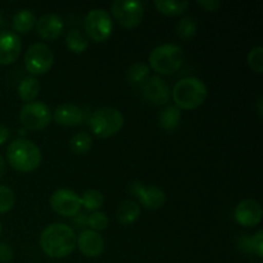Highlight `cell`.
I'll return each mask as SVG.
<instances>
[{
  "label": "cell",
  "instance_id": "6",
  "mask_svg": "<svg viewBox=\"0 0 263 263\" xmlns=\"http://www.w3.org/2000/svg\"><path fill=\"white\" fill-rule=\"evenodd\" d=\"M84 28L90 39L103 43L112 35L113 21L109 13L100 8L89 10L84 20Z\"/></svg>",
  "mask_w": 263,
  "mask_h": 263
},
{
  "label": "cell",
  "instance_id": "11",
  "mask_svg": "<svg viewBox=\"0 0 263 263\" xmlns=\"http://www.w3.org/2000/svg\"><path fill=\"white\" fill-rule=\"evenodd\" d=\"M131 193L140 200L141 205L152 211L162 208L166 203V194L163 190L154 185L144 186L141 182L135 181L131 185Z\"/></svg>",
  "mask_w": 263,
  "mask_h": 263
},
{
  "label": "cell",
  "instance_id": "10",
  "mask_svg": "<svg viewBox=\"0 0 263 263\" xmlns=\"http://www.w3.org/2000/svg\"><path fill=\"white\" fill-rule=\"evenodd\" d=\"M50 207L58 215L64 217H73L81 210V199L69 189H58L50 195Z\"/></svg>",
  "mask_w": 263,
  "mask_h": 263
},
{
  "label": "cell",
  "instance_id": "32",
  "mask_svg": "<svg viewBox=\"0 0 263 263\" xmlns=\"http://www.w3.org/2000/svg\"><path fill=\"white\" fill-rule=\"evenodd\" d=\"M13 258V249L9 244L0 241V263H8Z\"/></svg>",
  "mask_w": 263,
  "mask_h": 263
},
{
  "label": "cell",
  "instance_id": "31",
  "mask_svg": "<svg viewBox=\"0 0 263 263\" xmlns=\"http://www.w3.org/2000/svg\"><path fill=\"white\" fill-rule=\"evenodd\" d=\"M251 243H252V253L257 254L259 258L263 257V231L259 230L251 236Z\"/></svg>",
  "mask_w": 263,
  "mask_h": 263
},
{
  "label": "cell",
  "instance_id": "18",
  "mask_svg": "<svg viewBox=\"0 0 263 263\" xmlns=\"http://www.w3.org/2000/svg\"><path fill=\"white\" fill-rule=\"evenodd\" d=\"M140 205L138 204L134 200H123L117 208V212H116V217H117V221L123 226L133 225L140 217Z\"/></svg>",
  "mask_w": 263,
  "mask_h": 263
},
{
  "label": "cell",
  "instance_id": "9",
  "mask_svg": "<svg viewBox=\"0 0 263 263\" xmlns=\"http://www.w3.org/2000/svg\"><path fill=\"white\" fill-rule=\"evenodd\" d=\"M20 120L26 128L43 130L50 123L51 110L45 103L33 100L23 105L20 112Z\"/></svg>",
  "mask_w": 263,
  "mask_h": 263
},
{
  "label": "cell",
  "instance_id": "33",
  "mask_svg": "<svg viewBox=\"0 0 263 263\" xmlns=\"http://www.w3.org/2000/svg\"><path fill=\"white\" fill-rule=\"evenodd\" d=\"M197 4L204 10H207V12H213V10H217L221 7L220 0H198Z\"/></svg>",
  "mask_w": 263,
  "mask_h": 263
},
{
  "label": "cell",
  "instance_id": "4",
  "mask_svg": "<svg viewBox=\"0 0 263 263\" xmlns=\"http://www.w3.org/2000/svg\"><path fill=\"white\" fill-rule=\"evenodd\" d=\"M184 63V51L175 44H162L153 49L149 55V64L161 74H172L181 68Z\"/></svg>",
  "mask_w": 263,
  "mask_h": 263
},
{
  "label": "cell",
  "instance_id": "22",
  "mask_svg": "<svg viewBox=\"0 0 263 263\" xmlns=\"http://www.w3.org/2000/svg\"><path fill=\"white\" fill-rule=\"evenodd\" d=\"M158 121L162 128L167 131H174L179 127L180 121H181V112L176 105H170L162 110Z\"/></svg>",
  "mask_w": 263,
  "mask_h": 263
},
{
  "label": "cell",
  "instance_id": "35",
  "mask_svg": "<svg viewBox=\"0 0 263 263\" xmlns=\"http://www.w3.org/2000/svg\"><path fill=\"white\" fill-rule=\"evenodd\" d=\"M9 136H10L9 128H8L5 125H3V123H0V146H2L3 144L7 143Z\"/></svg>",
  "mask_w": 263,
  "mask_h": 263
},
{
  "label": "cell",
  "instance_id": "14",
  "mask_svg": "<svg viewBox=\"0 0 263 263\" xmlns=\"http://www.w3.org/2000/svg\"><path fill=\"white\" fill-rule=\"evenodd\" d=\"M22 51V41L14 31H0V64L14 63Z\"/></svg>",
  "mask_w": 263,
  "mask_h": 263
},
{
  "label": "cell",
  "instance_id": "24",
  "mask_svg": "<svg viewBox=\"0 0 263 263\" xmlns=\"http://www.w3.org/2000/svg\"><path fill=\"white\" fill-rule=\"evenodd\" d=\"M81 199V205L89 211H98L103 204H104V195L95 189H89L84 192Z\"/></svg>",
  "mask_w": 263,
  "mask_h": 263
},
{
  "label": "cell",
  "instance_id": "12",
  "mask_svg": "<svg viewBox=\"0 0 263 263\" xmlns=\"http://www.w3.org/2000/svg\"><path fill=\"white\" fill-rule=\"evenodd\" d=\"M141 94L149 103L156 105H163L171 97V90L162 77L149 76L141 84Z\"/></svg>",
  "mask_w": 263,
  "mask_h": 263
},
{
  "label": "cell",
  "instance_id": "2",
  "mask_svg": "<svg viewBox=\"0 0 263 263\" xmlns=\"http://www.w3.org/2000/svg\"><path fill=\"white\" fill-rule=\"evenodd\" d=\"M8 163L20 172H32L40 166L43 154L40 148L27 139H15L7 148Z\"/></svg>",
  "mask_w": 263,
  "mask_h": 263
},
{
  "label": "cell",
  "instance_id": "27",
  "mask_svg": "<svg viewBox=\"0 0 263 263\" xmlns=\"http://www.w3.org/2000/svg\"><path fill=\"white\" fill-rule=\"evenodd\" d=\"M197 31H198V25L197 22H195L194 18L192 17L181 18L176 26L177 36L181 39H185V40H189V39L194 37Z\"/></svg>",
  "mask_w": 263,
  "mask_h": 263
},
{
  "label": "cell",
  "instance_id": "1",
  "mask_svg": "<svg viewBox=\"0 0 263 263\" xmlns=\"http://www.w3.org/2000/svg\"><path fill=\"white\" fill-rule=\"evenodd\" d=\"M76 234L66 223H51L40 234V247L50 258H64L76 248Z\"/></svg>",
  "mask_w": 263,
  "mask_h": 263
},
{
  "label": "cell",
  "instance_id": "36",
  "mask_svg": "<svg viewBox=\"0 0 263 263\" xmlns=\"http://www.w3.org/2000/svg\"><path fill=\"white\" fill-rule=\"evenodd\" d=\"M73 223H76L77 228H85V226H87V216L77 213L76 216H73Z\"/></svg>",
  "mask_w": 263,
  "mask_h": 263
},
{
  "label": "cell",
  "instance_id": "34",
  "mask_svg": "<svg viewBox=\"0 0 263 263\" xmlns=\"http://www.w3.org/2000/svg\"><path fill=\"white\" fill-rule=\"evenodd\" d=\"M238 247L240 251L246 252V253H252V243H251V236L243 235L240 236L238 241Z\"/></svg>",
  "mask_w": 263,
  "mask_h": 263
},
{
  "label": "cell",
  "instance_id": "7",
  "mask_svg": "<svg viewBox=\"0 0 263 263\" xmlns=\"http://www.w3.org/2000/svg\"><path fill=\"white\" fill-rule=\"evenodd\" d=\"M54 63L51 49L44 43H36L28 46L25 54V67L31 74H44L50 71Z\"/></svg>",
  "mask_w": 263,
  "mask_h": 263
},
{
  "label": "cell",
  "instance_id": "21",
  "mask_svg": "<svg viewBox=\"0 0 263 263\" xmlns=\"http://www.w3.org/2000/svg\"><path fill=\"white\" fill-rule=\"evenodd\" d=\"M154 5L163 14L176 17V15L182 14L187 9L189 2L186 0H156Z\"/></svg>",
  "mask_w": 263,
  "mask_h": 263
},
{
  "label": "cell",
  "instance_id": "26",
  "mask_svg": "<svg viewBox=\"0 0 263 263\" xmlns=\"http://www.w3.org/2000/svg\"><path fill=\"white\" fill-rule=\"evenodd\" d=\"M149 72H151V68H149L148 64H133L127 71V81L133 85H141L149 77Z\"/></svg>",
  "mask_w": 263,
  "mask_h": 263
},
{
  "label": "cell",
  "instance_id": "38",
  "mask_svg": "<svg viewBox=\"0 0 263 263\" xmlns=\"http://www.w3.org/2000/svg\"><path fill=\"white\" fill-rule=\"evenodd\" d=\"M258 109H259V115L262 116V98H259V100H258Z\"/></svg>",
  "mask_w": 263,
  "mask_h": 263
},
{
  "label": "cell",
  "instance_id": "23",
  "mask_svg": "<svg viewBox=\"0 0 263 263\" xmlns=\"http://www.w3.org/2000/svg\"><path fill=\"white\" fill-rule=\"evenodd\" d=\"M66 46L74 54H82L89 48L86 36L79 30H71L66 35Z\"/></svg>",
  "mask_w": 263,
  "mask_h": 263
},
{
  "label": "cell",
  "instance_id": "29",
  "mask_svg": "<svg viewBox=\"0 0 263 263\" xmlns=\"http://www.w3.org/2000/svg\"><path fill=\"white\" fill-rule=\"evenodd\" d=\"M109 225V218L104 212L100 211H95L90 216H87V226L91 229L92 231H103L108 228Z\"/></svg>",
  "mask_w": 263,
  "mask_h": 263
},
{
  "label": "cell",
  "instance_id": "3",
  "mask_svg": "<svg viewBox=\"0 0 263 263\" xmlns=\"http://www.w3.org/2000/svg\"><path fill=\"white\" fill-rule=\"evenodd\" d=\"M208 90L204 82L197 77H186L177 82L172 89V99L177 108L195 109L204 103Z\"/></svg>",
  "mask_w": 263,
  "mask_h": 263
},
{
  "label": "cell",
  "instance_id": "37",
  "mask_svg": "<svg viewBox=\"0 0 263 263\" xmlns=\"http://www.w3.org/2000/svg\"><path fill=\"white\" fill-rule=\"evenodd\" d=\"M4 174H5V161L4 158H3L2 154H0V179L4 176Z\"/></svg>",
  "mask_w": 263,
  "mask_h": 263
},
{
  "label": "cell",
  "instance_id": "8",
  "mask_svg": "<svg viewBox=\"0 0 263 263\" xmlns=\"http://www.w3.org/2000/svg\"><path fill=\"white\" fill-rule=\"evenodd\" d=\"M110 12L122 27L136 28L140 25L144 14V7L141 2L133 0H116L110 5Z\"/></svg>",
  "mask_w": 263,
  "mask_h": 263
},
{
  "label": "cell",
  "instance_id": "15",
  "mask_svg": "<svg viewBox=\"0 0 263 263\" xmlns=\"http://www.w3.org/2000/svg\"><path fill=\"white\" fill-rule=\"evenodd\" d=\"M35 30L44 40H55L63 33L64 22L61 15L55 13H46L36 21Z\"/></svg>",
  "mask_w": 263,
  "mask_h": 263
},
{
  "label": "cell",
  "instance_id": "30",
  "mask_svg": "<svg viewBox=\"0 0 263 263\" xmlns=\"http://www.w3.org/2000/svg\"><path fill=\"white\" fill-rule=\"evenodd\" d=\"M248 64L254 72L261 74L263 72V48L256 46L248 54Z\"/></svg>",
  "mask_w": 263,
  "mask_h": 263
},
{
  "label": "cell",
  "instance_id": "25",
  "mask_svg": "<svg viewBox=\"0 0 263 263\" xmlns=\"http://www.w3.org/2000/svg\"><path fill=\"white\" fill-rule=\"evenodd\" d=\"M71 149L73 153L76 154H85L89 152L92 146V138L89 133H82L76 134L73 138L71 139Z\"/></svg>",
  "mask_w": 263,
  "mask_h": 263
},
{
  "label": "cell",
  "instance_id": "39",
  "mask_svg": "<svg viewBox=\"0 0 263 263\" xmlns=\"http://www.w3.org/2000/svg\"><path fill=\"white\" fill-rule=\"evenodd\" d=\"M2 21H3V17H2V12H0V26H2Z\"/></svg>",
  "mask_w": 263,
  "mask_h": 263
},
{
  "label": "cell",
  "instance_id": "13",
  "mask_svg": "<svg viewBox=\"0 0 263 263\" xmlns=\"http://www.w3.org/2000/svg\"><path fill=\"white\" fill-rule=\"evenodd\" d=\"M263 216L262 205L254 199H244L236 204L234 217L236 222L246 228H252L261 223Z\"/></svg>",
  "mask_w": 263,
  "mask_h": 263
},
{
  "label": "cell",
  "instance_id": "20",
  "mask_svg": "<svg viewBox=\"0 0 263 263\" xmlns=\"http://www.w3.org/2000/svg\"><path fill=\"white\" fill-rule=\"evenodd\" d=\"M39 91H40V85H39L37 80L32 76L23 79L17 87L18 97H20L23 102L27 103L33 102V100L37 98Z\"/></svg>",
  "mask_w": 263,
  "mask_h": 263
},
{
  "label": "cell",
  "instance_id": "40",
  "mask_svg": "<svg viewBox=\"0 0 263 263\" xmlns=\"http://www.w3.org/2000/svg\"><path fill=\"white\" fill-rule=\"evenodd\" d=\"M0 235H2V222H0Z\"/></svg>",
  "mask_w": 263,
  "mask_h": 263
},
{
  "label": "cell",
  "instance_id": "19",
  "mask_svg": "<svg viewBox=\"0 0 263 263\" xmlns=\"http://www.w3.org/2000/svg\"><path fill=\"white\" fill-rule=\"evenodd\" d=\"M36 23V17L33 14V12H31L30 9H21L18 10L14 14L12 21L13 30L15 31V33H27L35 27Z\"/></svg>",
  "mask_w": 263,
  "mask_h": 263
},
{
  "label": "cell",
  "instance_id": "5",
  "mask_svg": "<svg viewBox=\"0 0 263 263\" xmlns=\"http://www.w3.org/2000/svg\"><path fill=\"white\" fill-rule=\"evenodd\" d=\"M123 123H125V118L122 113L112 107L99 108L89 118L91 133L102 139L116 135L123 127Z\"/></svg>",
  "mask_w": 263,
  "mask_h": 263
},
{
  "label": "cell",
  "instance_id": "28",
  "mask_svg": "<svg viewBox=\"0 0 263 263\" xmlns=\"http://www.w3.org/2000/svg\"><path fill=\"white\" fill-rule=\"evenodd\" d=\"M14 192L7 185H0V213H7L14 207Z\"/></svg>",
  "mask_w": 263,
  "mask_h": 263
},
{
  "label": "cell",
  "instance_id": "17",
  "mask_svg": "<svg viewBox=\"0 0 263 263\" xmlns=\"http://www.w3.org/2000/svg\"><path fill=\"white\" fill-rule=\"evenodd\" d=\"M51 117L54 118L58 125L72 127V126L81 125L85 121V112L82 108L74 104H62L57 107L54 113H51Z\"/></svg>",
  "mask_w": 263,
  "mask_h": 263
},
{
  "label": "cell",
  "instance_id": "16",
  "mask_svg": "<svg viewBox=\"0 0 263 263\" xmlns=\"http://www.w3.org/2000/svg\"><path fill=\"white\" fill-rule=\"evenodd\" d=\"M76 247H79L84 256L94 258L99 257L104 251V240L97 231L82 230L76 239Z\"/></svg>",
  "mask_w": 263,
  "mask_h": 263
}]
</instances>
